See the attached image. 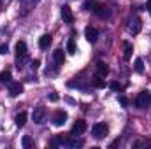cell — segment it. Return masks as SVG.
<instances>
[{"mask_svg": "<svg viewBox=\"0 0 151 149\" xmlns=\"http://www.w3.org/2000/svg\"><path fill=\"white\" fill-rule=\"evenodd\" d=\"M21 144H23V148L25 149H30V148H34V140L28 137V135H25L23 139H21Z\"/></svg>", "mask_w": 151, "mask_h": 149, "instance_id": "ffe728a7", "label": "cell"}, {"mask_svg": "<svg viewBox=\"0 0 151 149\" xmlns=\"http://www.w3.org/2000/svg\"><path fill=\"white\" fill-rule=\"evenodd\" d=\"M91 11H93V14L99 16L100 19H107V18L111 16V11H109V7H107L106 4H93V5H91Z\"/></svg>", "mask_w": 151, "mask_h": 149, "instance_id": "6da1fadb", "label": "cell"}, {"mask_svg": "<svg viewBox=\"0 0 151 149\" xmlns=\"http://www.w3.org/2000/svg\"><path fill=\"white\" fill-rule=\"evenodd\" d=\"M111 90H113V91H119V90H121V84H119V82H111Z\"/></svg>", "mask_w": 151, "mask_h": 149, "instance_id": "cb8c5ba5", "label": "cell"}, {"mask_svg": "<svg viewBox=\"0 0 151 149\" xmlns=\"http://www.w3.org/2000/svg\"><path fill=\"white\" fill-rule=\"evenodd\" d=\"M67 51H69L70 54H76L77 46H76V40H74V39H69V42H67Z\"/></svg>", "mask_w": 151, "mask_h": 149, "instance_id": "d6986e66", "label": "cell"}, {"mask_svg": "<svg viewBox=\"0 0 151 149\" xmlns=\"http://www.w3.org/2000/svg\"><path fill=\"white\" fill-rule=\"evenodd\" d=\"M84 37H86V40H88L90 44H95V42L99 40V30H97L95 27H86V28H84Z\"/></svg>", "mask_w": 151, "mask_h": 149, "instance_id": "5b68a950", "label": "cell"}, {"mask_svg": "<svg viewBox=\"0 0 151 149\" xmlns=\"http://www.w3.org/2000/svg\"><path fill=\"white\" fill-rule=\"evenodd\" d=\"M53 60H55V65H56V67H62L63 62H65V54H63V51H62V49L53 51Z\"/></svg>", "mask_w": 151, "mask_h": 149, "instance_id": "7c38bea8", "label": "cell"}, {"mask_svg": "<svg viewBox=\"0 0 151 149\" xmlns=\"http://www.w3.org/2000/svg\"><path fill=\"white\" fill-rule=\"evenodd\" d=\"M123 47H125V58L128 60L130 54H132V44L130 42H123Z\"/></svg>", "mask_w": 151, "mask_h": 149, "instance_id": "7402d4cb", "label": "cell"}, {"mask_svg": "<svg viewBox=\"0 0 151 149\" xmlns=\"http://www.w3.org/2000/svg\"><path fill=\"white\" fill-rule=\"evenodd\" d=\"M119 104H121L123 107H127V105H128V100H127V97H123V95H121V97H119Z\"/></svg>", "mask_w": 151, "mask_h": 149, "instance_id": "484cf974", "label": "cell"}, {"mask_svg": "<svg viewBox=\"0 0 151 149\" xmlns=\"http://www.w3.org/2000/svg\"><path fill=\"white\" fill-rule=\"evenodd\" d=\"M4 82H11V72L9 70L0 72V84H4Z\"/></svg>", "mask_w": 151, "mask_h": 149, "instance_id": "44dd1931", "label": "cell"}, {"mask_svg": "<svg viewBox=\"0 0 151 149\" xmlns=\"http://www.w3.org/2000/svg\"><path fill=\"white\" fill-rule=\"evenodd\" d=\"M107 74H109V67H107L104 62H99V63H97V75L106 77Z\"/></svg>", "mask_w": 151, "mask_h": 149, "instance_id": "9a60e30c", "label": "cell"}, {"mask_svg": "<svg viewBox=\"0 0 151 149\" xmlns=\"http://www.w3.org/2000/svg\"><path fill=\"white\" fill-rule=\"evenodd\" d=\"M23 93V84L21 82H9V95L11 97H18V95H21Z\"/></svg>", "mask_w": 151, "mask_h": 149, "instance_id": "8fae6325", "label": "cell"}, {"mask_svg": "<svg viewBox=\"0 0 151 149\" xmlns=\"http://www.w3.org/2000/svg\"><path fill=\"white\" fill-rule=\"evenodd\" d=\"M16 56H27V44L23 40L16 42Z\"/></svg>", "mask_w": 151, "mask_h": 149, "instance_id": "e0dca14e", "label": "cell"}, {"mask_svg": "<svg viewBox=\"0 0 151 149\" xmlns=\"http://www.w3.org/2000/svg\"><path fill=\"white\" fill-rule=\"evenodd\" d=\"M86 128H88L86 121H84V119H77L74 123V126H72V133H74V135H81V133L86 132Z\"/></svg>", "mask_w": 151, "mask_h": 149, "instance_id": "30bf717a", "label": "cell"}, {"mask_svg": "<svg viewBox=\"0 0 151 149\" xmlns=\"http://www.w3.org/2000/svg\"><path fill=\"white\" fill-rule=\"evenodd\" d=\"M134 69H135V72H139V74L144 72V62H142V58H137V60L134 62Z\"/></svg>", "mask_w": 151, "mask_h": 149, "instance_id": "ac0fdd59", "label": "cell"}, {"mask_svg": "<svg viewBox=\"0 0 151 149\" xmlns=\"http://www.w3.org/2000/svg\"><path fill=\"white\" fill-rule=\"evenodd\" d=\"M32 117H34V123H37V125L44 123V119H46V109L44 107H35Z\"/></svg>", "mask_w": 151, "mask_h": 149, "instance_id": "9c48e42d", "label": "cell"}, {"mask_svg": "<svg viewBox=\"0 0 151 149\" xmlns=\"http://www.w3.org/2000/svg\"><path fill=\"white\" fill-rule=\"evenodd\" d=\"M91 86H93V88L102 90V88H106V79H104V77H100V75H95V77L91 79Z\"/></svg>", "mask_w": 151, "mask_h": 149, "instance_id": "5bb4252c", "label": "cell"}, {"mask_svg": "<svg viewBox=\"0 0 151 149\" xmlns=\"http://www.w3.org/2000/svg\"><path fill=\"white\" fill-rule=\"evenodd\" d=\"M39 4V0H19V5H21V14H28L35 5Z\"/></svg>", "mask_w": 151, "mask_h": 149, "instance_id": "ba28073f", "label": "cell"}, {"mask_svg": "<svg viewBox=\"0 0 151 149\" xmlns=\"http://www.w3.org/2000/svg\"><path fill=\"white\" fill-rule=\"evenodd\" d=\"M9 51V47H7V44H0V54H5Z\"/></svg>", "mask_w": 151, "mask_h": 149, "instance_id": "4316f807", "label": "cell"}, {"mask_svg": "<svg viewBox=\"0 0 151 149\" xmlns=\"http://www.w3.org/2000/svg\"><path fill=\"white\" fill-rule=\"evenodd\" d=\"M58 98H60V97H58L56 93H51V95H49V100H51V102H58Z\"/></svg>", "mask_w": 151, "mask_h": 149, "instance_id": "83f0119b", "label": "cell"}, {"mask_svg": "<svg viewBox=\"0 0 151 149\" xmlns=\"http://www.w3.org/2000/svg\"><path fill=\"white\" fill-rule=\"evenodd\" d=\"M141 28H142V21H141V18L134 16V18L130 19V25H128L130 34H132V35H137V34L141 32Z\"/></svg>", "mask_w": 151, "mask_h": 149, "instance_id": "8992f818", "label": "cell"}, {"mask_svg": "<svg viewBox=\"0 0 151 149\" xmlns=\"http://www.w3.org/2000/svg\"><path fill=\"white\" fill-rule=\"evenodd\" d=\"M27 119H28V114L23 111V112H19V114H18V116L14 117V123H16V126H25Z\"/></svg>", "mask_w": 151, "mask_h": 149, "instance_id": "2e32d148", "label": "cell"}, {"mask_svg": "<svg viewBox=\"0 0 151 149\" xmlns=\"http://www.w3.org/2000/svg\"><path fill=\"white\" fill-rule=\"evenodd\" d=\"M39 65H40V60H32L30 62V67L32 69H39Z\"/></svg>", "mask_w": 151, "mask_h": 149, "instance_id": "d4e9b609", "label": "cell"}, {"mask_svg": "<svg viewBox=\"0 0 151 149\" xmlns=\"http://www.w3.org/2000/svg\"><path fill=\"white\" fill-rule=\"evenodd\" d=\"M150 12H151V9H150Z\"/></svg>", "mask_w": 151, "mask_h": 149, "instance_id": "4dcf8cb0", "label": "cell"}, {"mask_svg": "<svg viewBox=\"0 0 151 149\" xmlns=\"http://www.w3.org/2000/svg\"><path fill=\"white\" fill-rule=\"evenodd\" d=\"M60 12H62L63 23H67V25H72V23H74V14H72V9H70L69 5H63Z\"/></svg>", "mask_w": 151, "mask_h": 149, "instance_id": "52a82bcc", "label": "cell"}, {"mask_svg": "<svg viewBox=\"0 0 151 149\" xmlns=\"http://www.w3.org/2000/svg\"><path fill=\"white\" fill-rule=\"evenodd\" d=\"M135 105H137V109H148L151 105V93L150 91L139 93L137 98H135Z\"/></svg>", "mask_w": 151, "mask_h": 149, "instance_id": "3957f363", "label": "cell"}, {"mask_svg": "<svg viewBox=\"0 0 151 149\" xmlns=\"http://www.w3.org/2000/svg\"><path fill=\"white\" fill-rule=\"evenodd\" d=\"M51 121H53V125H55V126H62V125H65V121H67V112L62 111V109L55 111Z\"/></svg>", "mask_w": 151, "mask_h": 149, "instance_id": "277c9868", "label": "cell"}, {"mask_svg": "<svg viewBox=\"0 0 151 149\" xmlns=\"http://www.w3.org/2000/svg\"><path fill=\"white\" fill-rule=\"evenodd\" d=\"M25 60H27V56H18V58H16V69H18V70H21V69L25 67Z\"/></svg>", "mask_w": 151, "mask_h": 149, "instance_id": "603a6c76", "label": "cell"}, {"mask_svg": "<svg viewBox=\"0 0 151 149\" xmlns=\"http://www.w3.org/2000/svg\"><path fill=\"white\" fill-rule=\"evenodd\" d=\"M2 5H4V0H0V11H2Z\"/></svg>", "mask_w": 151, "mask_h": 149, "instance_id": "f546056e", "label": "cell"}, {"mask_svg": "<svg viewBox=\"0 0 151 149\" xmlns=\"http://www.w3.org/2000/svg\"><path fill=\"white\" fill-rule=\"evenodd\" d=\"M107 133H109V126H107L106 123H95V125L91 126V135H93L95 139H104Z\"/></svg>", "mask_w": 151, "mask_h": 149, "instance_id": "7a4b0ae2", "label": "cell"}, {"mask_svg": "<svg viewBox=\"0 0 151 149\" xmlns=\"http://www.w3.org/2000/svg\"><path fill=\"white\" fill-rule=\"evenodd\" d=\"M51 42H53L51 35H49V34H44L42 37L39 39V47H40V49H47V47L51 46Z\"/></svg>", "mask_w": 151, "mask_h": 149, "instance_id": "4fadbf2b", "label": "cell"}, {"mask_svg": "<svg viewBox=\"0 0 151 149\" xmlns=\"http://www.w3.org/2000/svg\"><path fill=\"white\" fill-rule=\"evenodd\" d=\"M146 9H148V11L151 9V0H148V5H146Z\"/></svg>", "mask_w": 151, "mask_h": 149, "instance_id": "f1b7e54d", "label": "cell"}]
</instances>
